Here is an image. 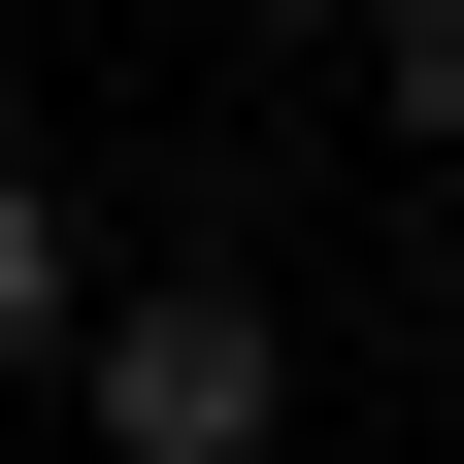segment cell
<instances>
[{
	"label": "cell",
	"instance_id": "cell-1",
	"mask_svg": "<svg viewBox=\"0 0 464 464\" xmlns=\"http://www.w3.org/2000/svg\"><path fill=\"white\" fill-rule=\"evenodd\" d=\"M34 398H67L100 464H266V431H299V332H266V266H100Z\"/></svg>",
	"mask_w": 464,
	"mask_h": 464
},
{
	"label": "cell",
	"instance_id": "cell-2",
	"mask_svg": "<svg viewBox=\"0 0 464 464\" xmlns=\"http://www.w3.org/2000/svg\"><path fill=\"white\" fill-rule=\"evenodd\" d=\"M332 67H365V133H398V166H464V0H332Z\"/></svg>",
	"mask_w": 464,
	"mask_h": 464
},
{
	"label": "cell",
	"instance_id": "cell-3",
	"mask_svg": "<svg viewBox=\"0 0 464 464\" xmlns=\"http://www.w3.org/2000/svg\"><path fill=\"white\" fill-rule=\"evenodd\" d=\"M67 299H100V199H67V166H0V365H67Z\"/></svg>",
	"mask_w": 464,
	"mask_h": 464
},
{
	"label": "cell",
	"instance_id": "cell-4",
	"mask_svg": "<svg viewBox=\"0 0 464 464\" xmlns=\"http://www.w3.org/2000/svg\"><path fill=\"white\" fill-rule=\"evenodd\" d=\"M199 34H332V0H199Z\"/></svg>",
	"mask_w": 464,
	"mask_h": 464
}]
</instances>
